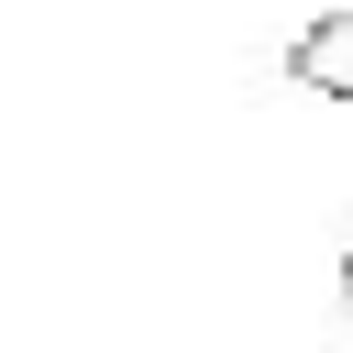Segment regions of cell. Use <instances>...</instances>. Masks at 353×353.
Here are the masks:
<instances>
[{"label":"cell","mask_w":353,"mask_h":353,"mask_svg":"<svg viewBox=\"0 0 353 353\" xmlns=\"http://www.w3.org/2000/svg\"><path fill=\"white\" fill-rule=\"evenodd\" d=\"M287 77L309 99H353V11H309L298 44H287Z\"/></svg>","instance_id":"obj_1"},{"label":"cell","mask_w":353,"mask_h":353,"mask_svg":"<svg viewBox=\"0 0 353 353\" xmlns=\"http://www.w3.org/2000/svg\"><path fill=\"white\" fill-rule=\"evenodd\" d=\"M342 298H353V254H342Z\"/></svg>","instance_id":"obj_2"}]
</instances>
